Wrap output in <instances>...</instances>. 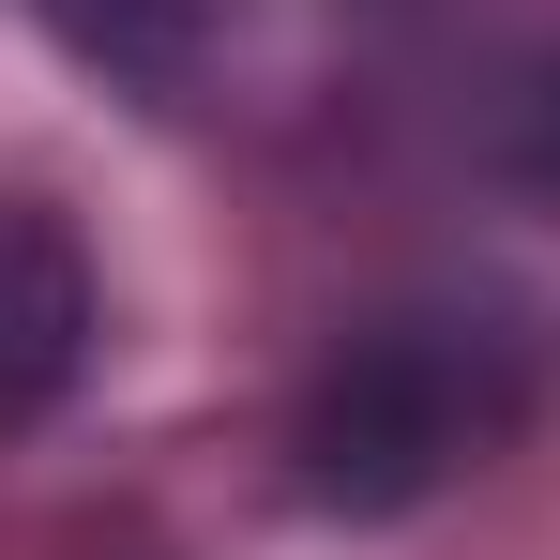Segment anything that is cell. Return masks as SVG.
<instances>
[{"instance_id":"6da1fadb","label":"cell","mask_w":560,"mask_h":560,"mask_svg":"<svg viewBox=\"0 0 560 560\" xmlns=\"http://www.w3.org/2000/svg\"><path fill=\"white\" fill-rule=\"evenodd\" d=\"M485 409L500 394H469L424 334H394L364 364L334 378V409L303 424V455H318V500H409V485H440V469L485 440Z\"/></svg>"},{"instance_id":"7a4b0ae2","label":"cell","mask_w":560,"mask_h":560,"mask_svg":"<svg viewBox=\"0 0 560 560\" xmlns=\"http://www.w3.org/2000/svg\"><path fill=\"white\" fill-rule=\"evenodd\" d=\"M92 334H106V288L77 258V228L46 197H0V440L92 378Z\"/></svg>"}]
</instances>
